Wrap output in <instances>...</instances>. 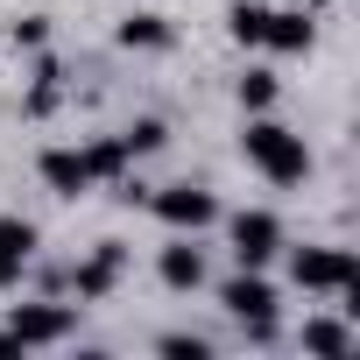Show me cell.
Returning a JSON list of instances; mask_svg holds the SVG:
<instances>
[{"label":"cell","instance_id":"3","mask_svg":"<svg viewBox=\"0 0 360 360\" xmlns=\"http://www.w3.org/2000/svg\"><path fill=\"white\" fill-rule=\"evenodd\" d=\"M148 205H155V219H162V226H191V233L219 219V198H212V191H198V184H169V191H155Z\"/></svg>","mask_w":360,"mask_h":360},{"label":"cell","instance_id":"18","mask_svg":"<svg viewBox=\"0 0 360 360\" xmlns=\"http://www.w3.org/2000/svg\"><path fill=\"white\" fill-rule=\"evenodd\" d=\"M262 22H269V8H248V0H240V8H233V43H262Z\"/></svg>","mask_w":360,"mask_h":360},{"label":"cell","instance_id":"1","mask_svg":"<svg viewBox=\"0 0 360 360\" xmlns=\"http://www.w3.org/2000/svg\"><path fill=\"white\" fill-rule=\"evenodd\" d=\"M240 148H248V162L269 176V184H304V176H311V148H304V134H290L283 120H255V127L240 134Z\"/></svg>","mask_w":360,"mask_h":360},{"label":"cell","instance_id":"6","mask_svg":"<svg viewBox=\"0 0 360 360\" xmlns=\"http://www.w3.org/2000/svg\"><path fill=\"white\" fill-rule=\"evenodd\" d=\"M120 269H127V248H120V240H106V248H92V255L78 262V276H71V283H78V297H85V304H99V297L120 283Z\"/></svg>","mask_w":360,"mask_h":360},{"label":"cell","instance_id":"21","mask_svg":"<svg viewBox=\"0 0 360 360\" xmlns=\"http://www.w3.org/2000/svg\"><path fill=\"white\" fill-rule=\"evenodd\" d=\"M0 353H22V339H15V332H0Z\"/></svg>","mask_w":360,"mask_h":360},{"label":"cell","instance_id":"10","mask_svg":"<svg viewBox=\"0 0 360 360\" xmlns=\"http://www.w3.org/2000/svg\"><path fill=\"white\" fill-rule=\"evenodd\" d=\"M311 43H318L311 15H297V8L276 15V8H269V22H262V50H290V57H297V50H311Z\"/></svg>","mask_w":360,"mask_h":360},{"label":"cell","instance_id":"11","mask_svg":"<svg viewBox=\"0 0 360 360\" xmlns=\"http://www.w3.org/2000/svg\"><path fill=\"white\" fill-rule=\"evenodd\" d=\"M155 276H162L169 290H198V283H205V255H198L191 240H176V248H162V262H155Z\"/></svg>","mask_w":360,"mask_h":360},{"label":"cell","instance_id":"5","mask_svg":"<svg viewBox=\"0 0 360 360\" xmlns=\"http://www.w3.org/2000/svg\"><path fill=\"white\" fill-rule=\"evenodd\" d=\"M8 332L22 339V353H29V346H64V339H71V311H64V304H22Z\"/></svg>","mask_w":360,"mask_h":360},{"label":"cell","instance_id":"9","mask_svg":"<svg viewBox=\"0 0 360 360\" xmlns=\"http://www.w3.org/2000/svg\"><path fill=\"white\" fill-rule=\"evenodd\" d=\"M43 184L57 198H78V191H92V169H85L78 148H43Z\"/></svg>","mask_w":360,"mask_h":360},{"label":"cell","instance_id":"20","mask_svg":"<svg viewBox=\"0 0 360 360\" xmlns=\"http://www.w3.org/2000/svg\"><path fill=\"white\" fill-rule=\"evenodd\" d=\"M162 353H169V360H205L212 346H205V339H184V332H169V339H162Z\"/></svg>","mask_w":360,"mask_h":360},{"label":"cell","instance_id":"16","mask_svg":"<svg viewBox=\"0 0 360 360\" xmlns=\"http://www.w3.org/2000/svg\"><path fill=\"white\" fill-rule=\"evenodd\" d=\"M240 106H248V113L276 106V71H248V78H240Z\"/></svg>","mask_w":360,"mask_h":360},{"label":"cell","instance_id":"22","mask_svg":"<svg viewBox=\"0 0 360 360\" xmlns=\"http://www.w3.org/2000/svg\"><path fill=\"white\" fill-rule=\"evenodd\" d=\"M311 8H325V0H311Z\"/></svg>","mask_w":360,"mask_h":360},{"label":"cell","instance_id":"14","mask_svg":"<svg viewBox=\"0 0 360 360\" xmlns=\"http://www.w3.org/2000/svg\"><path fill=\"white\" fill-rule=\"evenodd\" d=\"M57 99H64V71H57V57H43L36 64V85H29V113L43 120V113H57Z\"/></svg>","mask_w":360,"mask_h":360},{"label":"cell","instance_id":"7","mask_svg":"<svg viewBox=\"0 0 360 360\" xmlns=\"http://www.w3.org/2000/svg\"><path fill=\"white\" fill-rule=\"evenodd\" d=\"M219 304H226L240 325H248V318H276V290L262 283V269H240V276L219 290Z\"/></svg>","mask_w":360,"mask_h":360},{"label":"cell","instance_id":"19","mask_svg":"<svg viewBox=\"0 0 360 360\" xmlns=\"http://www.w3.org/2000/svg\"><path fill=\"white\" fill-rule=\"evenodd\" d=\"M8 36H15L22 50H43V36H50V22H43V15H22V22L8 29Z\"/></svg>","mask_w":360,"mask_h":360},{"label":"cell","instance_id":"8","mask_svg":"<svg viewBox=\"0 0 360 360\" xmlns=\"http://www.w3.org/2000/svg\"><path fill=\"white\" fill-rule=\"evenodd\" d=\"M29 262H36V226L29 219H0V290L22 283Z\"/></svg>","mask_w":360,"mask_h":360},{"label":"cell","instance_id":"17","mask_svg":"<svg viewBox=\"0 0 360 360\" xmlns=\"http://www.w3.org/2000/svg\"><path fill=\"white\" fill-rule=\"evenodd\" d=\"M120 141H127V155H155V148L169 141V127H162V120H134Z\"/></svg>","mask_w":360,"mask_h":360},{"label":"cell","instance_id":"2","mask_svg":"<svg viewBox=\"0 0 360 360\" xmlns=\"http://www.w3.org/2000/svg\"><path fill=\"white\" fill-rule=\"evenodd\" d=\"M290 276H297V290H346V283H360V262L346 248H297Z\"/></svg>","mask_w":360,"mask_h":360},{"label":"cell","instance_id":"12","mask_svg":"<svg viewBox=\"0 0 360 360\" xmlns=\"http://www.w3.org/2000/svg\"><path fill=\"white\" fill-rule=\"evenodd\" d=\"M78 155H85V169H92V184H120V176H127V162H134L120 134H113V141H92V148H78Z\"/></svg>","mask_w":360,"mask_h":360},{"label":"cell","instance_id":"4","mask_svg":"<svg viewBox=\"0 0 360 360\" xmlns=\"http://www.w3.org/2000/svg\"><path fill=\"white\" fill-rule=\"evenodd\" d=\"M276 248H283L276 212H240V219H233V262H240V269H269Z\"/></svg>","mask_w":360,"mask_h":360},{"label":"cell","instance_id":"15","mask_svg":"<svg viewBox=\"0 0 360 360\" xmlns=\"http://www.w3.org/2000/svg\"><path fill=\"white\" fill-rule=\"evenodd\" d=\"M304 353L339 360V353H353V332H346V325H332V318H311V325H304Z\"/></svg>","mask_w":360,"mask_h":360},{"label":"cell","instance_id":"13","mask_svg":"<svg viewBox=\"0 0 360 360\" xmlns=\"http://www.w3.org/2000/svg\"><path fill=\"white\" fill-rule=\"evenodd\" d=\"M169 43V22L162 15H127L120 22V50H162Z\"/></svg>","mask_w":360,"mask_h":360}]
</instances>
